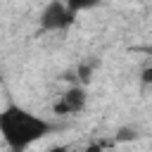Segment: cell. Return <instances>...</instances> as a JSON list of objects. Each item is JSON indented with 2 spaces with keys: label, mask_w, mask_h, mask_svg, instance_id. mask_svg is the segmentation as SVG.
Masks as SVG:
<instances>
[{
  "label": "cell",
  "mask_w": 152,
  "mask_h": 152,
  "mask_svg": "<svg viewBox=\"0 0 152 152\" xmlns=\"http://www.w3.org/2000/svg\"><path fill=\"white\" fill-rule=\"evenodd\" d=\"M38 21H40V28H45V31H62V28L71 26L74 12L66 7L64 0H50V2L43 7Z\"/></svg>",
  "instance_id": "2"
},
{
  "label": "cell",
  "mask_w": 152,
  "mask_h": 152,
  "mask_svg": "<svg viewBox=\"0 0 152 152\" xmlns=\"http://www.w3.org/2000/svg\"><path fill=\"white\" fill-rule=\"evenodd\" d=\"M66 2V7L76 14V12H81V10H88V7H93V5H97V0H64Z\"/></svg>",
  "instance_id": "4"
},
{
  "label": "cell",
  "mask_w": 152,
  "mask_h": 152,
  "mask_svg": "<svg viewBox=\"0 0 152 152\" xmlns=\"http://www.w3.org/2000/svg\"><path fill=\"white\" fill-rule=\"evenodd\" d=\"M48 152H71V150H69L66 145H57V147H50Z\"/></svg>",
  "instance_id": "6"
},
{
  "label": "cell",
  "mask_w": 152,
  "mask_h": 152,
  "mask_svg": "<svg viewBox=\"0 0 152 152\" xmlns=\"http://www.w3.org/2000/svg\"><path fill=\"white\" fill-rule=\"evenodd\" d=\"M93 69H95V64H83V66H78V81H81V83H88Z\"/></svg>",
  "instance_id": "5"
},
{
  "label": "cell",
  "mask_w": 152,
  "mask_h": 152,
  "mask_svg": "<svg viewBox=\"0 0 152 152\" xmlns=\"http://www.w3.org/2000/svg\"><path fill=\"white\" fill-rule=\"evenodd\" d=\"M50 124L17 104L7 107L0 114V133L5 138V142L14 150V152H24L28 145H33L36 140H40L43 135L50 133Z\"/></svg>",
  "instance_id": "1"
},
{
  "label": "cell",
  "mask_w": 152,
  "mask_h": 152,
  "mask_svg": "<svg viewBox=\"0 0 152 152\" xmlns=\"http://www.w3.org/2000/svg\"><path fill=\"white\" fill-rule=\"evenodd\" d=\"M83 107H86V90L81 86H74L59 97V102H55V114H78L83 112Z\"/></svg>",
  "instance_id": "3"
}]
</instances>
